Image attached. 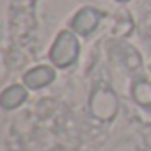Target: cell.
<instances>
[{"label":"cell","instance_id":"1","mask_svg":"<svg viewBox=\"0 0 151 151\" xmlns=\"http://www.w3.org/2000/svg\"><path fill=\"white\" fill-rule=\"evenodd\" d=\"M80 53V45L73 30H62L52 45L50 60L57 68H69L77 62Z\"/></svg>","mask_w":151,"mask_h":151},{"label":"cell","instance_id":"2","mask_svg":"<svg viewBox=\"0 0 151 151\" xmlns=\"http://www.w3.org/2000/svg\"><path fill=\"white\" fill-rule=\"evenodd\" d=\"M119 100L109 87H98L89 98V112L98 121H112L117 116Z\"/></svg>","mask_w":151,"mask_h":151},{"label":"cell","instance_id":"3","mask_svg":"<svg viewBox=\"0 0 151 151\" xmlns=\"http://www.w3.org/2000/svg\"><path fill=\"white\" fill-rule=\"evenodd\" d=\"M100 22H101V13L98 9H94V7H84V9H80L77 14L71 18L69 27H71V30L75 34L87 37V36H91L98 29Z\"/></svg>","mask_w":151,"mask_h":151},{"label":"cell","instance_id":"4","mask_svg":"<svg viewBox=\"0 0 151 151\" xmlns=\"http://www.w3.org/2000/svg\"><path fill=\"white\" fill-rule=\"evenodd\" d=\"M55 80V69L52 66H36L23 75V86L27 89H43Z\"/></svg>","mask_w":151,"mask_h":151},{"label":"cell","instance_id":"5","mask_svg":"<svg viewBox=\"0 0 151 151\" xmlns=\"http://www.w3.org/2000/svg\"><path fill=\"white\" fill-rule=\"evenodd\" d=\"M29 96V91L20 86V84H14V86H9L7 89H4V93L0 94V105L6 110H13L16 107H20Z\"/></svg>","mask_w":151,"mask_h":151},{"label":"cell","instance_id":"6","mask_svg":"<svg viewBox=\"0 0 151 151\" xmlns=\"http://www.w3.org/2000/svg\"><path fill=\"white\" fill-rule=\"evenodd\" d=\"M132 98L137 105L149 109L151 107V82L147 80H137L132 87Z\"/></svg>","mask_w":151,"mask_h":151},{"label":"cell","instance_id":"7","mask_svg":"<svg viewBox=\"0 0 151 151\" xmlns=\"http://www.w3.org/2000/svg\"><path fill=\"white\" fill-rule=\"evenodd\" d=\"M117 2H128V0H117Z\"/></svg>","mask_w":151,"mask_h":151}]
</instances>
